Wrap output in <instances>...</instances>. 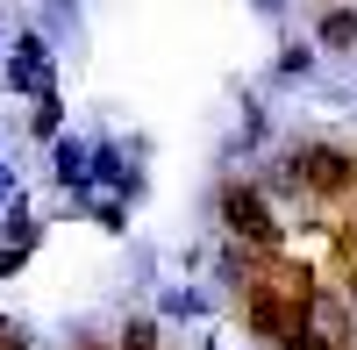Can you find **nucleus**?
<instances>
[{
  "label": "nucleus",
  "instance_id": "obj_10",
  "mask_svg": "<svg viewBox=\"0 0 357 350\" xmlns=\"http://www.w3.org/2000/svg\"><path fill=\"white\" fill-rule=\"evenodd\" d=\"M357 43V8H329L321 15V50H350Z\"/></svg>",
  "mask_w": 357,
  "mask_h": 350
},
{
  "label": "nucleus",
  "instance_id": "obj_15",
  "mask_svg": "<svg viewBox=\"0 0 357 350\" xmlns=\"http://www.w3.org/2000/svg\"><path fill=\"white\" fill-rule=\"evenodd\" d=\"M279 350H329V343H321V336H314V329H307V322H301V329H293V336H286V343H279Z\"/></svg>",
  "mask_w": 357,
  "mask_h": 350
},
{
  "label": "nucleus",
  "instance_id": "obj_3",
  "mask_svg": "<svg viewBox=\"0 0 357 350\" xmlns=\"http://www.w3.org/2000/svg\"><path fill=\"white\" fill-rule=\"evenodd\" d=\"M301 165H307V193H321V200H350L357 193V158L343 143H301Z\"/></svg>",
  "mask_w": 357,
  "mask_h": 350
},
{
  "label": "nucleus",
  "instance_id": "obj_4",
  "mask_svg": "<svg viewBox=\"0 0 357 350\" xmlns=\"http://www.w3.org/2000/svg\"><path fill=\"white\" fill-rule=\"evenodd\" d=\"M0 86H8V93L43 100V93H50V36L22 29V36H15V57H8V72H0Z\"/></svg>",
  "mask_w": 357,
  "mask_h": 350
},
{
  "label": "nucleus",
  "instance_id": "obj_17",
  "mask_svg": "<svg viewBox=\"0 0 357 350\" xmlns=\"http://www.w3.org/2000/svg\"><path fill=\"white\" fill-rule=\"evenodd\" d=\"M343 243H350V257H357V215H350V222H343Z\"/></svg>",
  "mask_w": 357,
  "mask_h": 350
},
{
  "label": "nucleus",
  "instance_id": "obj_6",
  "mask_svg": "<svg viewBox=\"0 0 357 350\" xmlns=\"http://www.w3.org/2000/svg\"><path fill=\"white\" fill-rule=\"evenodd\" d=\"M50 179L65 186L72 200H79V193H93V143H79V136H57V151H50Z\"/></svg>",
  "mask_w": 357,
  "mask_h": 350
},
{
  "label": "nucleus",
  "instance_id": "obj_11",
  "mask_svg": "<svg viewBox=\"0 0 357 350\" xmlns=\"http://www.w3.org/2000/svg\"><path fill=\"white\" fill-rule=\"evenodd\" d=\"M29 129H36V136H50V143L65 136V100H57V86H50L36 107H29Z\"/></svg>",
  "mask_w": 357,
  "mask_h": 350
},
{
  "label": "nucleus",
  "instance_id": "obj_20",
  "mask_svg": "<svg viewBox=\"0 0 357 350\" xmlns=\"http://www.w3.org/2000/svg\"><path fill=\"white\" fill-rule=\"evenodd\" d=\"M0 72H8V57H0Z\"/></svg>",
  "mask_w": 357,
  "mask_h": 350
},
{
  "label": "nucleus",
  "instance_id": "obj_14",
  "mask_svg": "<svg viewBox=\"0 0 357 350\" xmlns=\"http://www.w3.org/2000/svg\"><path fill=\"white\" fill-rule=\"evenodd\" d=\"M22 257H29V243H0V279H15V272H22Z\"/></svg>",
  "mask_w": 357,
  "mask_h": 350
},
{
  "label": "nucleus",
  "instance_id": "obj_7",
  "mask_svg": "<svg viewBox=\"0 0 357 350\" xmlns=\"http://www.w3.org/2000/svg\"><path fill=\"white\" fill-rule=\"evenodd\" d=\"M79 200H86V215H93L107 236H122V229H129V200H122V193H79Z\"/></svg>",
  "mask_w": 357,
  "mask_h": 350
},
{
  "label": "nucleus",
  "instance_id": "obj_18",
  "mask_svg": "<svg viewBox=\"0 0 357 350\" xmlns=\"http://www.w3.org/2000/svg\"><path fill=\"white\" fill-rule=\"evenodd\" d=\"M279 8H286V0H257V15H279Z\"/></svg>",
  "mask_w": 357,
  "mask_h": 350
},
{
  "label": "nucleus",
  "instance_id": "obj_12",
  "mask_svg": "<svg viewBox=\"0 0 357 350\" xmlns=\"http://www.w3.org/2000/svg\"><path fill=\"white\" fill-rule=\"evenodd\" d=\"M114 350H158V322L151 314H129V322L114 329Z\"/></svg>",
  "mask_w": 357,
  "mask_h": 350
},
{
  "label": "nucleus",
  "instance_id": "obj_1",
  "mask_svg": "<svg viewBox=\"0 0 357 350\" xmlns=\"http://www.w3.org/2000/svg\"><path fill=\"white\" fill-rule=\"evenodd\" d=\"M222 222H229V236L250 243V250H286V222L272 215V193L264 186H229L222 193Z\"/></svg>",
  "mask_w": 357,
  "mask_h": 350
},
{
  "label": "nucleus",
  "instance_id": "obj_9",
  "mask_svg": "<svg viewBox=\"0 0 357 350\" xmlns=\"http://www.w3.org/2000/svg\"><path fill=\"white\" fill-rule=\"evenodd\" d=\"M158 307H165V322H200V314H207V294H200V286H172Z\"/></svg>",
  "mask_w": 357,
  "mask_h": 350
},
{
  "label": "nucleus",
  "instance_id": "obj_2",
  "mask_svg": "<svg viewBox=\"0 0 357 350\" xmlns=\"http://www.w3.org/2000/svg\"><path fill=\"white\" fill-rule=\"evenodd\" d=\"M301 322H307V307L293 300V294H279L272 279H250V294H243V329H250L257 343H272V350H279Z\"/></svg>",
  "mask_w": 357,
  "mask_h": 350
},
{
  "label": "nucleus",
  "instance_id": "obj_19",
  "mask_svg": "<svg viewBox=\"0 0 357 350\" xmlns=\"http://www.w3.org/2000/svg\"><path fill=\"white\" fill-rule=\"evenodd\" d=\"M343 294H350V307H357V272H350V286H343Z\"/></svg>",
  "mask_w": 357,
  "mask_h": 350
},
{
  "label": "nucleus",
  "instance_id": "obj_16",
  "mask_svg": "<svg viewBox=\"0 0 357 350\" xmlns=\"http://www.w3.org/2000/svg\"><path fill=\"white\" fill-rule=\"evenodd\" d=\"M0 350H29V329L22 322H0Z\"/></svg>",
  "mask_w": 357,
  "mask_h": 350
},
{
  "label": "nucleus",
  "instance_id": "obj_8",
  "mask_svg": "<svg viewBox=\"0 0 357 350\" xmlns=\"http://www.w3.org/2000/svg\"><path fill=\"white\" fill-rule=\"evenodd\" d=\"M0 236H8V243H36V215H29L22 186L8 193V208H0Z\"/></svg>",
  "mask_w": 357,
  "mask_h": 350
},
{
  "label": "nucleus",
  "instance_id": "obj_5",
  "mask_svg": "<svg viewBox=\"0 0 357 350\" xmlns=\"http://www.w3.org/2000/svg\"><path fill=\"white\" fill-rule=\"evenodd\" d=\"M307 329L329 343V350H350V336H357V307H350V294H336V286H314V300H307Z\"/></svg>",
  "mask_w": 357,
  "mask_h": 350
},
{
  "label": "nucleus",
  "instance_id": "obj_13",
  "mask_svg": "<svg viewBox=\"0 0 357 350\" xmlns=\"http://www.w3.org/2000/svg\"><path fill=\"white\" fill-rule=\"evenodd\" d=\"M314 72V43H286L279 50V79H307Z\"/></svg>",
  "mask_w": 357,
  "mask_h": 350
}]
</instances>
